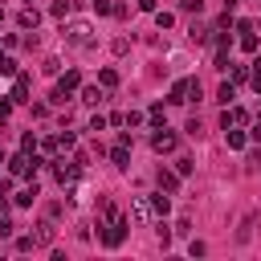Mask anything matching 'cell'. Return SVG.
Returning a JSON list of instances; mask_svg holds the SVG:
<instances>
[{"label":"cell","instance_id":"obj_1","mask_svg":"<svg viewBox=\"0 0 261 261\" xmlns=\"http://www.w3.org/2000/svg\"><path fill=\"white\" fill-rule=\"evenodd\" d=\"M65 41L77 45V49L94 45V24H90V20H69V24H65Z\"/></svg>","mask_w":261,"mask_h":261},{"label":"cell","instance_id":"obj_2","mask_svg":"<svg viewBox=\"0 0 261 261\" xmlns=\"http://www.w3.org/2000/svg\"><path fill=\"white\" fill-rule=\"evenodd\" d=\"M106 232H102V245L106 249H118L122 241H126V216H110V224H102Z\"/></svg>","mask_w":261,"mask_h":261},{"label":"cell","instance_id":"obj_3","mask_svg":"<svg viewBox=\"0 0 261 261\" xmlns=\"http://www.w3.org/2000/svg\"><path fill=\"white\" fill-rule=\"evenodd\" d=\"M77 171H82L77 159H69V163H65V159H53V175H57L61 188H73V184H77Z\"/></svg>","mask_w":261,"mask_h":261},{"label":"cell","instance_id":"obj_4","mask_svg":"<svg viewBox=\"0 0 261 261\" xmlns=\"http://www.w3.org/2000/svg\"><path fill=\"white\" fill-rule=\"evenodd\" d=\"M130 220H135V224H151V220H155L151 196H135V200H130Z\"/></svg>","mask_w":261,"mask_h":261},{"label":"cell","instance_id":"obj_5","mask_svg":"<svg viewBox=\"0 0 261 261\" xmlns=\"http://www.w3.org/2000/svg\"><path fill=\"white\" fill-rule=\"evenodd\" d=\"M151 147H155L159 155H171V151H175V135H171L167 126H155V135H151Z\"/></svg>","mask_w":261,"mask_h":261},{"label":"cell","instance_id":"obj_6","mask_svg":"<svg viewBox=\"0 0 261 261\" xmlns=\"http://www.w3.org/2000/svg\"><path fill=\"white\" fill-rule=\"evenodd\" d=\"M53 237H57V228H53V220H41V224L33 228V241H37V249H45V245H53Z\"/></svg>","mask_w":261,"mask_h":261},{"label":"cell","instance_id":"obj_7","mask_svg":"<svg viewBox=\"0 0 261 261\" xmlns=\"http://www.w3.org/2000/svg\"><path fill=\"white\" fill-rule=\"evenodd\" d=\"M29 86H33V77H29V73H16V82H12V102H29Z\"/></svg>","mask_w":261,"mask_h":261},{"label":"cell","instance_id":"obj_8","mask_svg":"<svg viewBox=\"0 0 261 261\" xmlns=\"http://www.w3.org/2000/svg\"><path fill=\"white\" fill-rule=\"evenodd\" d=\"M253 118H249V110H241V106H228L224 110V126H249Z\"/></svg>","mask_w":261,"mask_h":261},{"label":"cell","instance_id":"obj_9","mask_svg":"<svg viewBox=\"0 0 261 261\" xmlns=\"http://www.w3.org/2000/svg\"><path fill=\"white\" fill-rule=\"evenodd\" d=\"M155 184H159V188H163V192L171 196V192L179 188V171H167V167H159V175H155Z\"/></svg>","mask_w":261,"mask_h":261},{"label":"cell","instance_id":"obj_10","mask_svg":"<svg viewBox=\"0 0 261 261\" xmlns=\"http://www.w3.org/2000/svg\"><path fill=\"white\" fill-rule=\"evenodd\" d=\"M37 196H41V192H37V179H33V184H29V188H20V192H16V196H12V204H20V208H29V204H33V200H37Z\"/></svg>","mask_w":261,"mask_h":261},{"label":"cell","instance_id":"obj_11","mask_svg":"<svg viewBox=\"0 0 261 261\" xmlns=\"http://www.w3.org/2000/svg\"><path fill=\"white\" fill-rule=\"evenodd\" d=\"M16 24H20V29H37V24H41V12H37V8H20Z\"/></svg>","mask_w":261,"mask_h":261},{"label":"cell","instance_id":"obj_12","mask_svg":"<svg viewBox=\"0 0 261 261\" xmlns=\"http://www.w3.org/2000/svg\"><path fill=\"white\" fill-rule=\"evenodd\" d=\"M167 102H171V106H179V102H188V77L171 86V94H167Z\"/></svg>","mask_w":261,"mask_h":261},{"label":"cell","instance_id":"obj_13","mask_svg":"<svg viewBox=\"0 0 261 261\" xmlns=\"http://www.w3.org/2000/svg\"><path fill=\"white\" fill-rule=\"evenodd\" d=\"M82 102H86V106H98V102H102V82H98V86H82Z\"/></svg>","mask_w":261,"mask_h":261},{"label":"cell","instance_id":"obj_14","mask_svg":"<svg viewBox=\"0 0 261 261\" xmlns=\"http://www.w3.org/2000/svg\"><path fill=\"white\" fill-rule=\"evenodd\" d=\"M151 208H155V216H167V208H171V200H167V192L159 188L155 196H151Z\"/></svg>","mask_w":261,"mask_h":261},{"label":"cell","instance_id":"obj_15","mask_svg":"<svg viewBox=\"0 0 261 261\" xmlns=\"http://www.w3.org/2000/svg\"><path fill=\"white\" fill-rule=\"evenodd\" d=\"M216 98H220L224 106H232V98H237V82H220V90H216Z\"/></svg>","mask_w":261,"mask_h":261},{"label":"cell","instance_id":"obj_16","mask_svg":"<svg viewBox=\"0 0 261 261\" xmlns=\"http://www.w3.org/2000/svg\"><path fill=\"white\" fill-rule=\"evenodd\" d=\"M69 98H73V90H65L61 82H57V86H53V94H49V102H53V106H65Z\"/></svg>","mask_w":261,"mask_h":261},{"label":"cell","instance_id":"obj_17","mask_svg":"<svg viewBox=\"0 0 261 261\" xmlns=\"http://www.w3.org/2000/svg\"><path fill=\"white\" fill-rule=\"evenodd\" d=\"M110 163H114V167H118V171H122V167H126V163H130V155H126V143H118V147H114V151H110Z\"/></svg>","mask_w":261,"mask_h":261},{"label":"cell","instance_id":"obj_18","mask_svg":"<svg viewBox=\"0 0 261 261\" xmlns=\"http://www.w3.org/2000/svg\"><path fill=\"white\" fill-rule=\"evenodd\" d=\"M98 82H102V90H114V86H118V73H114V69L106 65V69L98 73Z\"/></svg>","mask_w":261,"mask_h":261},{"label":"cell","instance_id":"obj_19","mask_svg":"<svg viewBox=\"0 0 261 261\" xmlns=\"http://www.w3.org/2000/svg\"><path fill=\"white\" fill-rule=\"evenodd\" d=\"M57 82H61L65 90H77V86H82V73H77V69H65V77H57Z\"/></svg>","mask_w":261,"mask_h":261},{"label":"cell","instance_id":"obj_20","mask_svg":"<svg viewBox=\"0 0 261 261\" xmlns=\"http://www.w3.org/2000/svg\"><path fill=\"white\" fill-rule=\"evenodd\" d=\"M224 135H228V147H245V130L241 126H224Z\"/></svg>","mask_w":261,"mask_h":261},{"label":"cell","instance_id":"obj_21","mask_svg":"<svg viewBox=\"0 0 261 261\" xmlns=\"http://www.w3.org/2000/svg\"><path fill=\"white\" fill-rule=\"evenodd\" d=\"M147 122H151V126H163V102H155V106L147 110Z\"/></svg>","mask_w":261,"mask_h":261},{"label":"cell","instance_id":"obj_22","mask_svg":"<svg viewBox=\"0 0 261 261\" xmlns=\"http://www.w3.org/2000/svg\"><path fill=\"white\" fill-rule=\"evenodd\" d=\"M208 33H212V29H204V24H192V29H188V37H192V41H212Z\"/></svg>","mask_w":261,"mask_h":261},{"label":"cell","instance_id":"obj_23","mask_svg":"<svg viewBox=\"0 0 261 261\" xmlns=\"http://www.w3.org/2000/svg\"><path fill=\"white\" fill-rule=\"evenodd\" d=\"M241 49L245 53H257V33H241Z\"/></svg>","mask_w":261,"mask_h":261},{"label":"cell","instance_id":"obj_24","mask_svg":"<svg viewBox=\"0 0 261 261\" xmlns=\"http://www.w3.org/2000/svg\"><path fill=\"white\" fill-rule=\"evenodd\" d=\"M204 98V90H200V82L196 77H188V102H200Z\"/></svg>","mask_w":261,"mask_h":261},{"label":"cell","instance_id":"obj_25","mask_svg":"<svg viewBox=\"0 0 261 261\" xmlns=\"http://www.w3.org/2000/svg\"><path fill=\"white\" fill-rule=\"evenodd\" d=\"M20 151H29V155L37 151V135H33V130H24V135H20Z\"/></svg>","mask_w":261,"mask_h":261},{"label":"cell","instance_id":"obj_26","mask_svg":"<svg viewBox=\"0 0 261 261\" xmlns=\"http://www.w3.org/2000/svg\"><path fill=\"white\" fill-rule=\"evenodd\" d=\"M41 147H45V151H49V155H61V151H65V147H61V135H53V139H45V143H41Z\"/></svg>","mask_w":261,"mask_h":261},{"label":"cell","instance_id":"obj_27","mask_svg":"<svg viewBox=\"0 0 261 261\" xmlns=\"http://www.w3.org/2000/svg\"><path fill=\"white\" fill-rule=\"evenodd\" d=\"M0 73H4V77H16V61L4 57V53H0Z\"/></svg>","mask_w":261,"mask_h":261},{"label":"cell","instance_id":"obj_28","mask_svg":"<svg viewBox=\"0 0 261 261\" xmlns=\"http://www.w3.org/2000/svg\"><path fill=\"white\" fill-rule=\"evenodd\" d=\"M155 24H159V29H171V24H175V16H171V12H159V8H155Z\"/></svg>","mask_w":261,"mask_h":261},{"label":"cell","instance_id":"obj_29","mask_svg":"<svg viewBox=\"0 0 261 261\" xmlns=\"http://www.w3.org/2000/svg\"><path fill=\"white\" fill-rule=\"evenodd\" d=\"M192 167H196V163H192L188 155H179V159H175V171H179V175H192Z\"/></svg>","mask_w":261,"mask_h":261},{"label":"cell","instance_id":"obj_30","mask_svg":"<svg viewBox=\"0 0 261 261\" xmlns=\"http://www.w3.org/2000/svg\"><path fill=\"white\" fill-rule=\"evenodd\" d=\"M49 12H53V16H61V20H65V16H69V0H53V8H49Z\"/></svg>","mask_w":261,"mask_h":261},{"label":"cell","instance_id":"obj_31","mask_svg":"<svg viewBox=\"0 0 261 261\" xmlns=\"http://www.w3.org/2000/svg\"><path fill=\"white\" fill-rule=\"evenodd\" d=\"M249 73H253L249 65H232V82H249Z\"/></svg>","mask_w":261,"mask_h":261},{"label":"cell","instance_id":"obj_32","mask_svg":"<svg viewBox=\"0 0 261 261\" xmlns=\"http://www.w3.org/2000/svg\"><path fill=\"white\" fill-rule=\"evenodd\" d=\"M147 122V114H139V110H126V126H143Z\"/></svg>","mask_w":261,"mask_h":261},{"label":"cell","instance_id":"obj_33","mask_svg":"<svg viewBox=\"0 0 261 261\" xmlns=\"http://www.w3.org/2000/svg\"><path fill=\"white\" fill-rule=\"evenodd\" d=\"M204 0H179V12H200Z\"/></svg>","mask_w":261,"mask_h":261},{"label":"cell","instance_id":"obj_34","mask_svg":"<svg viewBox=\"0 0 261 261\" xmlns=\"http://www.w3.org/2000/svg\"><path fill=\"white\" fill-rule=\"evenodd\" d=\"M0 237H12V220H8L4 208H0Z\"/></svg>","mask_w":261,"mask_h":261},{"label":"cell","instance_id":"obj_35","mask_svg":"<svg viewBox=\"0 0 261 261\" xmlns=\"http://www.w3.org/2000/svg\"><path fill=\"white\" fill-rule=\"evenodd\" d=\"M232 29H237V33H253V29H257V24H253V20H245V16H241V20H232Z\"/></svg>","mask_w":261,"mask_h":261},{"label":"cell","instance_id":"obj_36","mask_svg":"<svg viewBox=\"0 0 261 261\" xmlns=\"http://www.w3.org/2000/svg\"><path fill=\"white\" fill-rule=\"evenodd\" d=\"M106 122H110L106 114H94V118H90V130H106Z\"/></svg>","mask_w":261,"mask_h":261},{"label":"cell","instance_id":"obj_37","mask_svg":"<svg viewBox=\"0 0 261 261\" xmlns=\"http://www.w3.org/2000/svg\"><path fill=\"white\" fill-rule=\"evenodd\" d=\"M188 135H192V139H200V135H204V126H200V118H188Z\"/></svg>","mask_w":261,"mask_h":261},{"label":"cell","instance_id":"obj_38","mask_svg":"<svg viewBox=\"0 0 261 261\" xmlns=\"http://www.w3.org/2000/svg\"><path fill=\"white\" fill-rule=\"evenodd\" d=\"M245 167H249V171H257V167H261V151H249V159H245Z\"/></svg>","mask_w":261,"mask_h":261},{"label":"cell","instance_id":"obj_39","mask_svg":"<svg viewBox=\"0 0 261 261\" xmlns=\"http://www.w3.org/2000/svg\"><path fill=\"white\" fill-rule=\"evenodd\" d=\"M8 114H12V94H8V98H0V122H4Z\"/></svg>","mask_w":261,"mask_h":261},{"label":"cell","instance_id":"obj_40","mask_svg":"<svg viewBox=\"0 0 261 261\" xmlns=\"http://www.w3.org/2000/svg\"><path fill=\"white\" fill-rule=\"evenodd\" d=\"M73 143H77V139H73V130H61V147H65V151H73Z\"/></svg>","mask_w":261,"mask_h":261},{"label":"cell","instance_id":"obj_41","mask_svg":"<svg viewBox=\"0 0 261 261\" xmlns=\"http://www.w3.org/2000/svg\"><path fill=\"white\" fill-rule=\"evenodd\" d=\"M16 249H20V253H29V249H37V241H33V237H20V241H16Z\"/></svg>","mask_w":261,"mask_h":261},{"label":"cell","instance_id":"obj_42","mask_svg":"<svg viewBox=\"0 0 261 261\" xmlns=\"http://www.w3.org/2000/svg\"><path fill=\"white\" fill-rule=\"evenodd\" d=\"M8 196H12V192H8V179H0V208L8 204Z\"/></svg>","mask_w":261,"mask_h":261},{"label":"cell","instance_id":"obj_43","mask_svg":"<svg viewBox=\"0 0 261 261\" xmlns=\"http://www.w3.org/2000/svg\"><path fill=\"white\" fill-rule=\"evenodd\" d=\"M249 135H253V139H257V143H261V118H257V122H253V126H249Z\"/></svg>","mask_w":261,"mask_h":261},{"label":"cell","instance_id":"obj_44","mask_svg":"<svg viewBox=\"0 0 261 261\" xmlns=\"http://www.w3.org/2000/svg\"><path fill=\"white\" fill-rule=\"evenodd\" d=\"M139 8L143 12H155V0H139Z\"/></svg>","mask_w":261,"mask_h":261},{"label":"cell","instance_id":"obj_45","mask_svg":"<svg viewBox=\"0 0 261 261\" xmlns=\"http://www.w3.org/2000/svg\"><path fill=\"white\" fill-rule=\"evenodd\" d=\"M237 4H241V0H224V12H232V8H237Z\"/></svg>","mask_w":261,"mask_h":261},{"label":"cell","instance_id":"obj_46","mask_svg":"<svg viewBox=\"0 0 261 261\" xmlns=\"http://www.w3.org/2000/svg\"><path fill=\"white\" fill-rule=\"evenodd\" d=\"M0 163H4V147H0Z\"/></svg>","mask_w":261,"mask_h":261},{"label":"cell","instance_id":"obj_47","mask_svg":"<svg viewBox=\"0 0 261 261\" xmlns=\"http://www.w3.org/2000/svg\"><path fill=\"white\" fill-rule=\"evenodd\" d=\"M0 20H4V8H0Z\"/></svg>","mask_w":261,"mask_h":261}]
</instances>
